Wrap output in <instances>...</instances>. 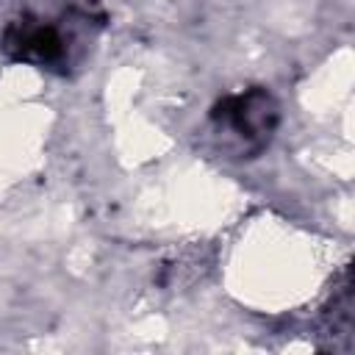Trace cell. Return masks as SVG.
Masks as SVG:
<instances>
[{
  "label": "cell",
  "instance_id": "obj_1",
  "mask_svg": "<svg viewBox=\"0 0 355 355\" xmlns=\"http://www.w3.org/2000/svg\"><path fill=\"white\" fill-rule=\"evenodd\" d=\"M280 122L277 100L266 89H250L222 100L214 111V130L222 147L233 150L236 155H255L261 153L275 128Z\"/></svg>",
  "mask_w": 355,
  "mask_h": 355
}]
</instances>
